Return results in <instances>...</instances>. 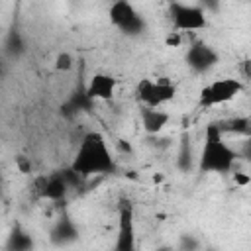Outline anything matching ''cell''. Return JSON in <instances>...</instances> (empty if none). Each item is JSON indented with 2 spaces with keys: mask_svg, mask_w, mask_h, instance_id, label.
<instances>
[{
  "mask_svg": "<svg viewBox=\"0 0 251 251\" xmlns=\"http://www.w3.org/2000/svg\"><path fill=\"white\" fill-rule=\"evenodd\" d=\"M114 251H135V222H133V208L129 204H124L120 208Z\"/></svg>",
  "mask_w": 251,
  "mask_h": 251,
  "instance_id": "ba28073f",
  "label": "cell"
},
{
  "mask_svg": "<svg viewBox=\"0 0 251 251\" xmlns=\"http://www.w3.org/2000/svg\"><path fill=\"white\" fill-rule=\"evenodd\" d=\"M233 173V182L239 184V186H247L251 182V176L247 173H241V171H231Z\"/></svg>",
  "mask_w": 251,
  "mask_h": 251,
  "instance_id": "44dd1931",
  "label": "cell"
},
{
  "mask_svg": "<svg viewBox=\"0 0 251 251\" xmlns=\"http://www.w3.org/2000/svg\"><path fill=\"white\" fill-rule=\"evenodd\" d=\"M220 126V131L222 133H237V135H249L251 131V120L247 116H237V118H231L227 122H218Z\"/></svg>",
  "mask_w": 251,
  "mask_h": 251,
  "instance_id": "5bb4252c",
  "label": "cell"
},
{
  "mask_svg": "<svg viewBox=\"0 0 251 251\" xmlns=\"http://www.w3.org/2000/svg\"><path fill=\"white\" fill-rule=\"evenodd\" d=\"M71 169L82 178L98 176V175H110L116 171V161L110 153V147L106 143V137L100 131H88L73 157Z\"/></svg>",
  "mask_w": 251,
  "mask_h": 251,
  "instance_id": "6da1fadb",
  "label": "cell"
},
{
  "mask_svg": "<svg viewBox=\"0 0 251 251\" xmlns=\"http://www.w3.org/2000/svg\"><path fill=\"white\" fill-rule=\"evenodd\" d=\"M139 118H141V126H143L145 133H149V135L159 133L169 122V114L161 108H143L141 106Z\"/></svg>",
  "mask_w": 251,
  "mask_h": 251,
  "instance_id": "7c38bea8",
  "label": "cell"
},
{
  "mask_svg": "<svg viewBox=\"0 0 251 251\" xmlns=\"http://www.w3.org/2000/svg\"><path fill=\"white\" fill-rule=\"evenodd\" d=\"M169 16L173 22V27L180 31H198L204 29L208 20L206 12L198 4H182V2H173L169 6Z\"/></svg>",
  "mask_w": 251,
  "mask_h": 251,
  "instance_id": "8992f818",
  "label": "cell"
},
{
  "mask_svg": "<svg viewBox=\"0 0 251 251\" xmlns=\"http://www.w3.org/2000/svg\"><path fill=\"white\" fill-rule=\"evenodd\" d=\"M33 237L22 226H14L6 237L4 251H33Z\"/></svg>",
  "mask_w": 251,
  "mask_h": 251,
  "instance_id": "4fadbf2b",
  "label": "cell"
},
{
  "mask_svg": "<svg viewBox=\"0 0 251 251\" xmlns=\"http://www.w3.org/2000/svg\"><path fill=\"white\" fill-rule=\"evenodd\" d=\"M116 88H118V80L112 75H108V73H94L88 78V84L84 88V96L90 102H96V100L106 102V100L114 98Z\"/></svg>",
  "mask_w": 251,
  "mask_h": 251,
  "instance_id": "9c48e42d",
  "label": "cell"
},
{
  "mask_svg": "<svg viewBox=\"0 0 251 251\" xmlns=\"http://www.w3.org/2000/svg\"><path fill=\"white\" fill-rule=\"evenodd\" d=\"M184 61L194 73H206V71H210L212 67H216L220 63V55L206 41H194L188 47V51L184 55Z\"/></svg>",
  "mask_w": 251,
  "mask_h": 251,
  "instance_id": "52a82bcc",
  "label": "cell"
},
{
  "mask_svg": "<svg viewBox=\"0 0 251 251\" xmlns=\"http://www.w3.org/2000/svg\"><path fill=\"white\" fill-rule=\"evenodd\" d=\"M175 249L176 251H200V241H198V237H194L190 233H184V235H180L178 245Z\"/></svg>",
  "mask_w": 251,
  "mask_h": 251,
  "instance_id": "e0dca14e",
  "label": "cell"
},
{
  "mask_svg": "<svg viewBox=\"0 0 251 251\" xmlns=\"http://www.w3.org/2000/svg\"><path fill=\"white\" fill-rule=\"evenodd\" d=\"M237 151L231 149L224 141V133L220 131L218 122L206 126L204 145L198 157V171L200 173H231L237 163Z\"/></svg>",
  "mask_w": 251,
  "mask_h": 251,
  "instance_id": "7a4b0ae2",
  "label": "cell"
},
{
  "mask_svg": "<svg viewBox=\"0 0 251 251\" xmlns=\"http://www.w3.org/2000/svg\"><path fill=\"white\" fill-rule=\"evenodd\" d=\"M110 22L126 35H139L145 31V18L135 10V6L127 0H116L108 10Z\"/></svg>",
  "mask_w": 251,
  "mask_h": 251,
  "instance_id": "277c9868",
  "label": "cell"
},
{
  "mask_svg": "<svg viewBox=\"0 0 251 251\" xmlns=\"http://www.w3.org/2000/svg\"><path fill=\"white\" fill-rule=\"evenodd\" d=\"M33 192H35L37 198L59 202L67 196L69 186H67L63 175L57 173V175H51V176H37L35 182H33Z\"/></svg>",
  "mask_w": 251,
  "mask_h": 251,
  "instance_id": "30bf717a",
  "label": "cell"
},
{
  "mask_svg": "<svg viewBox=\"0 0 251 251\" xmlns=\"http://www.w3.org/2000/svg\"><path fill=\"white\" fill-rule=\"evenodd\" d=\"M155 251H176L175 247H171V245H159Z\"/></svg>",
  "mask_w": 251,
  "mask_h": 251,
  "instance_id": "7402d4cb",
  "label": "cell"
},
{
  "mask_svg": "<svg viewBox=\"0 0 251 251\" xmlns=\"http://www.w3.org/2000/svg\"><path fill=\"white\" fill-rule=\"evenodd\" d=\"M4 49H6V53L12 55V57H18V55L24 51V41H22V35H20V31H18L16 27L10 29V33H8V37H6V43H4Z\"/></svg>",
  "mask_w": 251,
  "mask_h": 251,
  "instance_id": "2e32d148",
  "label": "cell"
},
{
  "mask_svg": "<svg viewBox=\"0 0 251 251\" xmlns=\"http://www.w3.org/2000/svg\"><path fill=\"white\" fill-rule=\"evenodd\" d=\"M49 239H51V243L57 245V247L71 245V243H75V241L78 239V227H76V224H75L69 216H61V218L53 224V227H51V231H49Z\"/></svg>",
  "mask_w": 251,
  "mask_h": 251,
  "instance_id": "8fae6325",
  "label": "cell"
},
{
  "mask_svg": "<svg viewBox=\"0 0 251 251\" xmlns=\"http://www.w3.org/2000/svg\"><path fill=\"white\" fill-rule=\"evenodd\" d=\"M192 163H194V157H192L190 137H188V135H182V139H180V149H178V159H176V167H178L182 173H188V171L192 169Z\"/></svg>",
  "mask_w": 251,
  "mask_h": 251,
  "instance_id": "9a60e30c",
  "label": "cell"
},
{
  "mask_svg": "<svg viewBox=\"0 0 251 251\" xmlns=\"http://www.w3.org/2000/svg\"><path fill=\"white\" fill-rule=\"evenodd\" d=\"M176 96V86L165 78H143L135 86V98L143 108H161Z\"/></svg>",
  "mask_w": 251,
  "mask_h": 251,
  "instance_id": "3957f363",
  "label": "cell"
},
{
  "mask_svg": "<svg viewBox=\"0 0 251 251\" xmlns=\"http://www.w3.org/2000/svg\"><path fill=\"white\" fill-rule=\"evenodd\" d=\"M241 90H243V82L239 78H235V76H224V78H218V80L206 84L200 90L198 104L202 108L220 106V104H226V102L233 100Z\"/></svg>",
  "mask_w": 251,
  "mask_h": 251,
  "instance_id": "5b68a950",
  "label": "cell"
},
{
  "mask_svg": "<svg viewBox=\"0 0 251 251\" xmlns=\"http://www.w3.org/2000/svg\"><path fill=\"white\" fill-rule=\"evenodd\" d=\"M180 43H182V37H180L178 31H171V33L165 37V45H167V47H178Z\"/></svg>",
  "mask_w": 251,
  "mask_h": 251,
  "instance_id": "ffe728a7",
  "label": "cell"
},
{
  "mask_svg": "<svg viewBox=\"0 0 251 251\" xmlns=\"http://www.w3.org/2000/svg\"><path fill=\"white\" fill-rule=\"evenodd\" d=\"M16 167H18L20 173H24V175H29V173H31V161H29L27 157H24V155L16 157Z\"/></svg>",
  "mask_w": 251,
  "mask_h": 251,
  "instance_id": "d6986e66",
  "label": "cell"
},
{
  "mask_svg": "<svg viewBox=\"0 0 251 251\" xmlns=\"http://www.w3.org/2000/svg\"><path fill=\"white\" fill-rule=\"evenodd\" d=\"M206 251H216V249H212V247H210V249H206Z\"/></svg>",
  "mask_w": 251,
  "mask_h": 251,
  "instance_id": "603a6c76",
  "label": "cell"
},
{
  "mask_svg": "<svg viewBox=\"0 0 251 251\" xmlns=\"http://www.w3.org/2000/svg\"><path fill=\"white\" fill-rule=\"evenodd\" d=\"M73 67H75V59H73L71 53L63 51V53H59V55L55 57V71H59V73H67V71H71Z\"/></svg>",
  "mask_w": 251,
  "mask_h": 251,
  "instance_id": "ac0fdd59",
  "label": "cell"
}]
</instances>
